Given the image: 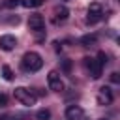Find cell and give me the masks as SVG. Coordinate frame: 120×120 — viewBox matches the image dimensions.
I'll return each mask as SVG.
<instances>
[{"mask_svg":"<svg viewBox=\"0 0 120 120\" xmlns=\"http://www.w3.org/2000/svg\"><path fill=\"white\" fill-rule=\"evenodd\" d=\"M36 118H38V120H49V118H51V111H49V109H39V111L36 112Z\"/></svg>","mask_w":120,"mask_h":120,"instance_id":"12","label":"cell"},{"mask_svg":"<svg viewBox=\"0 0 120 120\" xmlns=\"http://www.w3.org/2000/svg\"><path fill=\"white\" fill-rule=\"evenodd\" d=\"M69 17V9L66 8V6H56L54 8V21L58 22V21H66Z\"/></svg>","mask_w":120,"mask_h":120,"instance_id":"10","label":"cell"},{"mask_svg":"<svg viewBox=\"0 0 120 120\" xmlns=\"http://www.w3.org/2000/svg\"><path fill=\"white\" fill-rule=\"evenodd\" d=\"M66 118L68 120H84V111L79 105H69L66 109Z\"/></svg>","mask_w":120,"mask_h":120,"instance_id":"8","label":"cell"},{"mask_svg":"<svg viewBox=\"0 0 120 120\" xmlns=\"http://www.w3.org/2000/svg\"><path fill=\"white\" fill-rule=\"evenodd\" d=\"M112 90L109 88V86H101L99 90H98V96H96V101H98V105H111L112 103Z\"/></svg>","mask_w":120,"mask_h":120,"instance_id":"6","label":"cell"},{"mask_svg":"<svg viewBox=\"0 0 120 120\" xmlns=\"http://www.w3.org/2000/svg\"><path fill=\"white\" fill-rule=\"evenodd\" d=\"M28 28H30L32 32H41V30L45 28V19H43L39 13L30 15V17H28Z\"/></svg>","mask_w":120,"mask_h":120,"instance_id":"7","label":"cell"},{"mask_svg":"<svg viewBox=\"0 0 120 120\" xmlns=\"http://www.w3.org/2000/svg\"><path fill=\"white\" fill-rule=\"evenodd\" d=\"M62 69H64L66 73L71 71V60H69V58H64V60H62Z\"/></svg>","mask_w":120,"mask_h":120,"instance_id":"17","label":"cell"},{"mask_svg":"<svg viewBox=\"0 0 120 120\" xmlns=\"http://www.w3.org/2000/svg\"><path fill=\"white\" fill-rule=\"evenodd\" d=\"M21 66H22L24 71L34 73V71H39V69H41L43 58H41V54H38V52H34V51H28V52H24V56H22V60H21Z\"/></svg>","mask_w":120,"mask_h":120,"instance_id":"1","label":"cell"},{"mask_svg":"<svg viewBox=\"0 0 120 120\" xmlns=\"http://www.w3.org/2000/svg\"><path fill=\"white\" fill-rule=\"evenodd\" d=\"M62 49H64V47H62V43H60V41H54V51H56V52H60Z\"/></svg>","mask_w":120,"mask_h":120,"instance_id":"20","label":"cell"},{"mask_svg":"<svg viewBox=\"0 0 120 120\" xmlns=\"http://www.w3.org/2000/svg\"><path fill=\"white\" fill-rule=\"evenodd\" d=\"M13 96H15V99H17L19 103H22V105H26V107L36 105V96H34L28 88H24V86H17V88L13 90Z\"/></svg>","mask_w":120,"mask_h":120,"instance_id":"2","label":"cell"},{"mask_svg":"<svg viewBox=\"0 0 120 120\" xmlns=\"http://www.w3.org/2000/svg\"><path fill=\"white\" fill-rule=\"evenodd\" d=\"M84 68H86V71L90 73V77H92V79H99V77H101L103 66H101V64H99L96 58L86 56V58H84Z\"/></svg>","mask_w":120,"mask_h":120,"instance_id":"4","label":"cell"},{"mask_svg":"<svg viewBox=\"0 0 120 120\" xmlns=\"http://www.w3.org/2000/svg\"><path fill=\"white\" fill-rule=\"evenodd\" d=\"M98 43V36L96 34H84L82 38H81V45L82 47H92V45H96Z\"/></svg>","mask_w":120,"mask_h":120,"instance_id":"11","label":"cell"},{"mask_svg":"<svg viewBox=\"0 0 120 120\" xmlns=\"http://www.w3.org/2000/svg\"><path fill=\"white\" fill-rule=\"evenodd\" d=\"M47 84L52 92H64V81H62L58 71H51L47 75Z\"/></svg>","mask_w":120,"mask_h":120,"instance_id":"5","label":"cell"},{"mask_svg":"<svg viewBox=\"0 0 120 120\" xmlns=\"http://www.w3.org/2000/svg\"><path fill=\"white\" fill-rule=\"evenodd\" d=\"M4 6L8 9H15V8L22 6V0H4Z\"/></svg>","mask_w":120,"mask_h":120,"instance_id":"15","label":"cell"},{"mask_svg":"<svg viewBox=\"0 0 120 120\" xmlns=\"http://www.w3.org/2000/svg\"><path fill=\"white\" fill-rule=\"evenodd\" d=\"M2 75H4V79H6V81H13V77H15L9 66H2Z\"/></svg>","mask_w":120,"mask_h":120,"instance_id":"14","label":"cell"},{"mask_svg":"<svg viewBox=\"0 0 120 120\" xmlns=\"http://www.w3.org/2000/svg\"><path fill=\"white\" fill-rule=\"evenodd\" d=\"M15 45H17L15 36H11V34H4V36H0V49H2V51H13Z\"/></svg>","mask_w":120,"mask_h":120,"instance_id":"9","label":"cell"},{"mask_svg":"<svg viewBox=\"0 0 120 120\" xmlns=\"http://www.w3.org/2000/svg\"><path fill=\"white\" fill-rule=\"evenodd\" d=\"M111 81H112L114 84H118V82H120V77H118V73H116V71H114V73H111Z\"/></svg>","mask_w":120,"mask_h":120,"instance_id":"18","label":"cell"},{"mask_svg":"<svg viewBox=\"0 0 120 120\" xmlns=\"http://www.w3.org/2000/svg\"><path fill=\"white\" fill-rule=\"evenodd\" d=\"M99 120H109V118H99Z\"/></svg>","mask_w":120,"mask_h":120,"instance_id":"22","label":"cell"},{"mask_svg":"<svg viewBox=\"0 0 120 120\" xmlns=\"http://www.w3.org/2000/svg\"><path fill=\"white\" fill-rule=\"evenodd\" d=\"M43 2L45 0H22V6L24 8H39V6H43Z\"/></svg>","mask_w":120,"mask_h":120,"instance_id":"13","label":"cell"},{"mask_svg":"<svg viewBox=\"0 0 120 120\" xmlns=\"http://www.w3.org/2000/svg\"><path fill=\"white\" fill-rule=\"evenodd\" d=\"M2 120H15V118H11V116H6V118H2Z\"/></svg>","mask_w":120,"mask_h":120,"instance_id":"21","label":"cell"},{"mask_svg":"<svg viewBox=\"0 0 120 120\" xmlns=\"http://www.w3.org/2000/svg\"><path fill=\"white\" fill-rule=\"evenodd\" d=\"M101 17H103V8H101V4H99V2H92V4L88 6V9H86V22H88V24H96L98 21H101Z\"/></svg>","mask_w":120,"mask_h":120,"instance_id":"3","label":"cell"},{"mask_svg":"<svg viewBox=\"0 0 120 120\" xmlns=\"http://www.w3.org/2000/svg\"><path fill=\"white\" fill-rule=\"evenodd\" d=\"M107 58H109V56H107V54H105L103 51H99V52H98V58H96V60H98V62H99L101 66H105V64H107Z\"/></svg>","mask_w":120,"mask_h":120,"instance_id":"16","label":"cell"},{"mask_svg":"<svg viewBox=\"0 0 120 120\" xmlns=\"http://www.w3.org/2000/svg\"><path fill=\"white\" fill-rule=\"evenodd\" d=\"M8 103V98H6V94H0V107H4Z\"/></svg>","mask_w":120,"mask_h":120,"instance_id":"19","label":"cell"}]
</instances>
